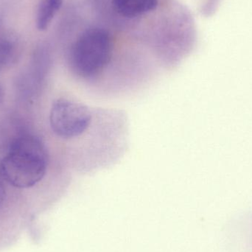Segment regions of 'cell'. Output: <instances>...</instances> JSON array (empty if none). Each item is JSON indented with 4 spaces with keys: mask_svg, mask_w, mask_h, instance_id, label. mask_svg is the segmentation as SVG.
Masks as SVG:
<instances>
[{
    "mask_svg": "<svg viewBox=\"0 0 252 252\" xmlns=\"http://www.w3.org/2000/svg\"><path fill=\"white\" fill-rule=\"evenodd\" d=\"M114 5L120 14L135 17L154 10L158 0H113Z\"/></svg>",
    "mask_w": 252,
    "mask_h": 252,
    "instance_id": "4",
    "label": "cell"
},
{
    "mask_svg": "<svg viewBox=\"0 0 252 252\" xmlns=\"http://www.w3.org/2000/svg\"><path fill=\"white\" fill-rule=\"evenodd\" d=\"M93 121V114L84 103L60 97L54 100L50 112L53 133L63 139H76L86 133Z\"/></svg>",
    "mask_w": 252,
    "mask_h": 252,
    "instance_id": "3",
    "label": "cell"
},
{
    "mask_svg": "<svg viewBox=\"0 0 252 252\" xmlns=\"http://www.w3.org/2000/svg\"><path fill=\"white\" fill-rule=\"evenodd\" d=\"M63 0H41L37 13V28L44 31L48 28L57 12L62 7Z\"/></svg>",
    "mask_w": 252,
    "mask_h": 252,
    "instance_id": "5",
    "label": "cell"
},
{
    "mask_svg": "<svg viewBox=\"0 0 252 252\" xmlns=\"http://www.w3.org/2000/svg\"><path fill=\"white\" fill-rule=\"evenodd\" d=\"M6 198V190L4 184L0 180V207L2 205Z\"/></svg>",
    "mask_w": 252,
    "mask_h": 252,
    "instance_id": "7",
    "label": "cell"
},
{
    "mask_svg": "<svg viewBox=\"0 0 252 252\" xmlns=\"http://www.w3.org/2000/svg\"><path fill=\"white\" fill-rule=\"evenodd\" d=\"M18 47L12 38H0V64L8 65L16 62Z\"/></svg>",
    "mask_w": 252,
    "mask_h": 252,
    "instance_id": "6",
    "label": "cell"
},
{
    "mask_svg": "<svg viewBox=\"0 0 252 252\" xmlns=\"http://www.w3.org/2000/svg\"><path fill=\"white\" fill-rule=\"evenodd\" d=\"M113 46L107 32L100 29L84 32L69 54V66L75 76L84 81L98 78L110 63Z\"/></svg>",
    "mask_w": 252,
    "mask_h": 252,
    "instance_id": "2",
    "label": "cell"
},
{
    "mask_svg": "<svg viewBox=\"0 0 252 252\" xmlns=\"http://www.w3.org/2000/svg\"><path fill=\"white\" fill-rule=\"evenodd\" d=\"M47 164L44 144L34 136L24 135L13 141L0 161V175L14 188H32L45 176Z\"/></svg>",
    "mask_w": 252,
    "mask_h": 252,
    "instance_id": "1",
    "label": "cell"
},
{
    "mask_svg": "<svg viewBox=\"0 0 252 252\" xmlns=\"http://www.w3.org/2000/svg\"><path fill=\"white\" fill-rule=\"evenodd\" d=\"M3 98V90L1 88V85H0V102L1 101Z\"/></svg>",
    "mask_w": 252,
    "mask_h": 252,
    "instance_id": "8",
    "label": "cell"
}]
</instances>
